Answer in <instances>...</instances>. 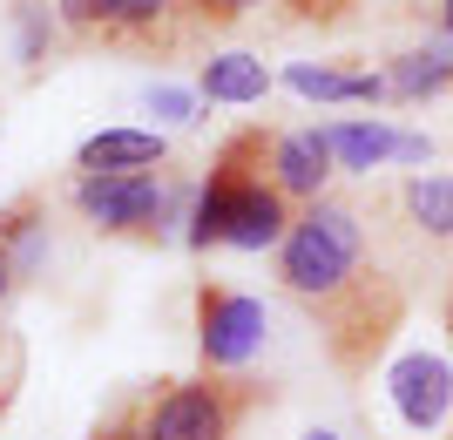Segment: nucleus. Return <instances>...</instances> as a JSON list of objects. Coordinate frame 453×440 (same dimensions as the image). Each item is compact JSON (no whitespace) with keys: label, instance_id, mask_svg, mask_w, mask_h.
Here are the masks:
<instances>
[{"label":"nucleus","instance_id":"1","mask_svg":"<svg viewBox=\"0 0 453 440\" xmlns=\"http://www.w3.org/2000/svg\"><path fill=\"white\" fill-rule=\"evenodd\" d=\"M278 285L311 312L345 380H365L406 319V285L379 265L365 217L345 197H319L291 217V237L278 244Z\"/></svg>","mask_w":453,"mask_h":440},{"label":"nucleus","instance_id":"2","mask_svg":"<svg viewBox=\"0 0 453 440\" xmlns=\"http://www.w3.org/2000/svg\"><path fill=\"white\" fill-rule=\"evenodd\" d=\"M271 135L278 129H237L210 163L203 190L189 204V251L237 244V251H278L291 237V197L271 183Z\"/></svg>","mask_w":453,"mask_h":440},{"label":"nucleus","instance_id":"3","mask_svg":"<svg viewBox=\"0 0 453 440\" xmlns=\"http://www.w3.org/2000/svg\"><path fill=\"white\" fill-rule=\"evenodd\" d=\"M150 400V440H237V427L271 400L244 373H189V380L142 386Z\"/></svg>","mask_w":453,"mask_h":440},{"label":"nucleus","instance_id":"4","mask_svg":"<svg viewBox=\"0 0 453 440\" xmlns=\"http://www.w3.org/2000/svg\"><path fill=\"white\" fill-rule=\"evenodd\" d=\"M75 211L88 217L102 237H129V244H163L176 224V190L163 170H95L75 176Z\"/></svg>","mask_w":453,"mask_h":440},{"label":"nucleus","instance_id":"5","mask_svg":"<svg viewBox=\"0 0 453 440\" xmlns=\"http://www.w3.org/2000/svg\"><path fill=\"white\" fill-rule=\"evenodd\" d=\"M61 27L81 48L176 55L189 35V0H61Z\"/></svg>","mask_w":453,"mask_h":440},{"label":"nucleus","instance_id":"6","mask_svg":"<svg viewBox=\"0 0 453 440\" xmlns=\"http://www.w3.org/2000/svg\"><path fill=\"white\" fill-rule=\"evenodd\" d=\"M265 305L250 291H230L217 278L196 285V352H203V373H244L265 345Z\"/></svg>","mask_w":453,"mask_h":440},{"label":"nucleus","instance_id":"7","mask_svg":"<svg viewBox=\"0 0 453 440\" xmlns=\"http://www.w3.org/2000/svg\"><path fill=\"white\" fill-rule=\"evenodd\" d=\"M332 163H339V156H332L325 129H278V135H271V183L291 197V211H304V204H319V197H325Z\"/></svg>","mask_w":453,"mask_h":440},{"label":"nucleus","instance_id":"8","mask_svg":"<svg viewBox=\"0 0 453 440\" xmlns=\"http://www.w3.org/2000/svg\"><path fill=\"white\" fill-rule=\"evenodd\" d=\"M393 406H399V421L413 427V434H434V427L447 421V406H453L447 359H434V352H406V359L393 366Z\"/></svg>","mask_w":453,"mask_h":440},{"label":"nucleus","instance_id":"9","mask_svg":"<svg viewBox=\"0 0 453 440\" xmlns=\"http://www.w3.org/2000/svg\"><path fill=\"white\" fill-rule=\"evenodd\" d=\"M170 163V143L156 129H102V135H88L75 150V170L81 176H95V170H163Z\"/></svg>","mask_w":453,"mask_h":440},{"label":"nucleus","instance_id":"10","mask_svg":"<svg viewBox=\"0 0 453 440\" xmlns=\"http://www.w3.org/2000/svg\"><path fill=\"white\" fill-rule=\"evenodd\" d=\"M0 251L14 258L20 278H35V271H41V251H48V204H41L35 190L14 197V204L0 211Z\"/></svg>","mask_w":453,"mask_h":440},{"label":"nucleus","instance_id":"11","mask_svg":"<svg viewBox=\"0 0 453 440\" xmlns=\"http://www.w3.org/2000/svg\"><path fill=\"white\" fill-rule=\"evenodd\" d=\"M453 81V41H434V48H406V55L386 68V89L393 102H426Z\"/></svg>","mask_w":453,"mask_h":440},{"label":"nucleus","instance_id":"12","mask_svg":"<svg viewBox=\"0 0 453 440\" xmlns=\"http://www.w3.org/2000/svg\"><path fill=\"white\" fill-rule=\"evenodd\" d=\"M271 75L257 55H210L203 68H196V96L203 102H265Z\"/></svg>","mask_w":453,"mask_h":440},{"label":"nucleus","instance_id":"13","mask_svg":"<svg viewBox=\"0 0 453 440\" xmlns=\"http://www.w3.org/2000/svg\"><path fill=\"white\" fill-rule=\"evenodd\" d=\"M325 143H332V156H339L345 170H379V163H393L399 143H406V129H386V122H339V129H325Z\"/></svg>","mask_w":453,"mask_h":440},{"label":"nucleus","instance_id":"14","mask_svg":"<svg viewBox=\"0 0 453 440\" xmlns=\"http://www.w3.org/2000/svg\"><path fill=\"white\" fill-rule=\"evenodd\" d=\"M284 81H291L298 96H311V102H386L393 96L386 75H339V68H311V61L284 68Z\"/></svg>","mask_w":453,"mask_h":440},{"label":"nucleus","instance_id":"15","mask_svg":"<svg viewBox=\"0 0 453 440\" xmlns=\"http://www.w3.org/2000/svg\"><path fill=\"white\" fill-rule=\"evenodd\" d=\"M406 217H413L419 237H434V244H453V176H413L406 190H399Z\"/></svg>","mask_w":453,"mask_h":440},{"label":"nucleus","instance_id":"16","mask_svg":"<svg viewBox=\"0 0 453 440\" xmlns=\"http://www.w3.org/2000/svg\"><path fill=\"white\" fill-rule=\"evenodd\" d=\"M88 440H150V400L142 393H129V400H115L102 421H95Z\"/></svg>","mask_w":453,"mask_h":440},{"label":"nucleus","instance_id":"17","mask_svg":"<svg viewBox=\"0 0 453 440\" xmlns=\"http://www.w3.org/2000/svg\"><path fill=\"white\" fill-rule=\"evenodd\" d=\"M20 380H27V345H20V332H14V326H0V421L14 413Z\"/></svg>","mask_w":453,"mask_h":440},{"label":"nucleus","instance_id":"18","mask_svg":"<svg viewBox=\"0 0 453 440\" xmlns=\"http://www.w3.org/2000/svg\"><path fill=\"white\" fill-rule=\"evenodd\" d=\"M250 7H265V0H189V27H196V35H217V27H237Z\"/></svg>","mask_w":453,"mask_h":440},{"label":"nucleus","instance_id":"19","mask_svg":"<svg viewBox=\"0 0 453 440\" xmlns=\"http://www.w3.org/2000/svg\"><path fill=\"white\" fill-rule=\"evenodd\" d=\"M48 41H55L48 14H41L35 0H20V61H27V68H41V61H48Z\"/></svg>","mask_w":453,"mask_h":440},{"label":"nucleus","instance_id":"20","mask_svg":"<svg viewBox=\"0 0 453 440\" xmlns=\"http://www.w3.org/2000/svg\"><path fill=\"white\" fill-rule=\"evenodd\" d=\"M284 14L304 20V27H332V20L352 14V0H284Z\"/></svg>","mask_w":453,"mask_h":440},{"label":"nucleus","instance_id":"21","mask_svg":"<svg viewBox=\"0 0 453 440\" xmlns=\"http://www.w3.org/2000/svg\"><path fill=\"white\" fill-rule=\"evenodd\" d=\"M156 115H170V122H189V96H183V89H156Z\"/></svg>","mask_w":453,"mask_h":440},{"label":"nucleus","instance_id":"22","mask_svg":"<svg viewBox=\"0 0 453 440\" xmlns=\"http://www.w3.org/2000/svg\"><path fill=\"white\" fill-rule=\"evenodd\" d=\"M14 285H20V271H14V258H7V251H0V305H7V298H14Z\"/></svg>","mask_w":453,"mask_h":440},{"label":"nucleus","instance_id":"23","mask_svg":"<svg viewBox=\"0 0 453 440\" xmlns=\"http://www.w3.org/2000/svg\"><path fill=\"white\" fill-rule=\"evenodd\" d=\"M440 27H447V41H453V0H440Z\"/></svg>","mask_w":453,"mask_h":440},{"label":"nucleus","instance_id":"24","mask_svg":"<svg viewBox=\"0 0 453 440\" xmlns=\"http://www.w3.org/2000/svg\"><path fill=\"white\" fill-rule=\"evenodd\" d=\"M304 440H339V434H304Z\"/></svg>","mask_w":453,"mask_h":440},{"label":"nucleus","instance_id":"25","mask_svg":"<svg viewBox=\"0 0 453 440\" xmlns=\"http://www.w3.org/2000/svg\"><path fill=\"white\" fill-rule=\"evenodd\" d=\"M447 332H453V298H447Z\"/></svg>","mask_w":453,"mask_h":440}]
</instances>
